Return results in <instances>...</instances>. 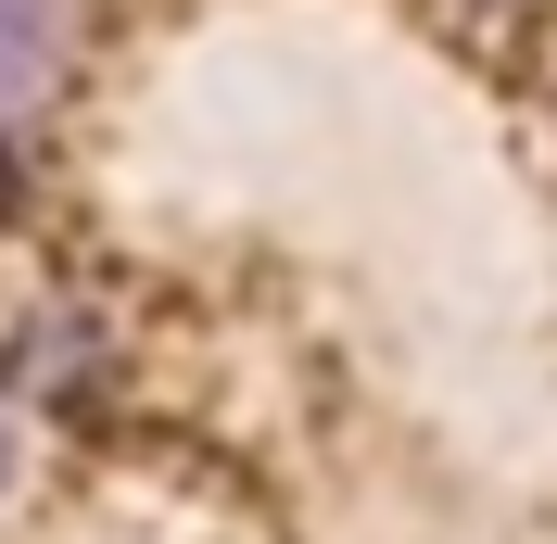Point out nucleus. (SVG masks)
Wrapping results in <instances>:
<instances>
[{
	"label": "nucleus",
	"instance_id": "obj_3",
	"mask_svg": "<svg viewBox=\"0 0 557 544\" xmlns=\"http://www.w3.org/2000/svg\"><path fill=\"white\" fill-rule=\"evenodd\" d=\"M0 494H13V431H0Z\"/></svg>",
	"mask_w": 557,
	"mask_h": 544
},
{
	"label": "nucleus",
	"instance_id": "obj_1",
	"mask_svg": "<svg viewBox=\"0 0 557 544\" xmlns=\"http://www.w3.org/2000/svg\"><path fill=\"white\" fill-rule=\"evenodd\" d=\"M0 380H13V406H102L114 330H102L89 305H26L13 342H0Z\"/></svg>",
	"mask_w": 557,
	"mask_h": 544
},
{
	"label": "nucleus",
	"instance_id": "obj_2",
	"mask_svg": "<svg viewBox=\"0 0 557 544\" xmlns=\"http://www.w3.org/2000/svg\"><path fill=\"white\" fill-rule=\"evenodd\" d=\"M76 64V0H0V139H26Z\"/></svg>",
	"mask_w": 557,
	"mask_h": 544
}]
</instances>
